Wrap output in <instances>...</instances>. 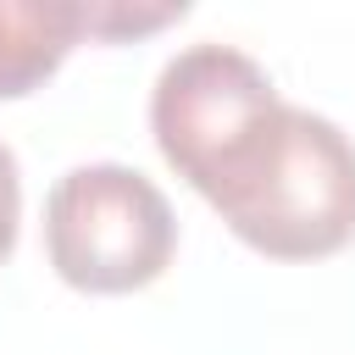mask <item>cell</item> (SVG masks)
<instances>
[{
  "label": "cell",
  "instance_id": "obj_1",
  "mask_svg": "<svg viewBox=\"0 0 355 355\" xmlns=\"http://www.w3.org/2000/svg\"><path fill=\"white\" fill-rule=\"evenodd\" d=\"M222 222L277 261H316L355 239V144L305 105L277 111L244 178L216 200Z\"/></svg>",
  "mask_w": 355,
  "mask_h": 355
},
{
  "label": "cell",
  "instance_id": "obj_2",
  "mask_svg": "<svg viewBox=\"0 0 355 355\" xmlns=\"http://www.w3.org/2000/svg\"><path fill=\"white\" fill-rule=\"evenodd\" d=\"M283 100L255 55L222 39L183 44L150 89V133L178 178H189L211 205L244 178L266 144Z\"/></svg>",
  "mask_w": 355,
  "mask_h": 355
},
{
  "label": "cell",
  "instance_id": "obj_3",
  "mask_svg": "<svg viewBox=\"0 0 355 355\" xmlns=\"http://www.w3.org/2000/svg\"><path fill=\"white\" fill-rule=\"evenodd\" d=\"M44 250L72 288L128 294L172 266L178 216L139 166L83 161L61 172L44 200Z\"/></svg>",
  "mask_w": 355,
  "mask_h": 355
},
{
  "label": "cell",
  "instance_id": "obj_4",
  "mask_svg": "<svg viewBox=\"0 0 355 355\" xmlns=\"http://www.w3.org/2000/svg\"><path fill=\"white\" fill-rule=\"evenodd\" d=\"M83 33V0H0V94L50 78Z\"/></svg>",
  "mask_w": 355,
  "mask_h": 355
},
{
  "label": "cell",
  "instance_id": "obj_5",
  "mask_svg": "<svg viewBox=\"0 0 355 355\" xmlns=\"http://www.w3.org/2000/svg\"><path fill=\"white\" fill-rule=\"evenodd\" d=\"M183 17V6H83V28L100 33V39H116V33H144V28H161Z\"/></svg>",
  "mask_w": 355,
  "mask_h": 355
},
{
  "label": "cell",
  "instance_id": "obj_6",
  "mask_svg": "<svg viewBox=\"0 0 355 355\" xmlns=\"http://www.w3.org/2000/svg\"><path fill=\"white\" fill-rule=\"evenodd\" d=\"M17 222H22V172H17L11 144L0 139V261L17 244Z\"/></svg>",
  "mask_w": 355,
  "mask_h": 355
}]
</instances>
